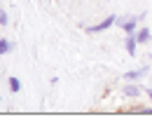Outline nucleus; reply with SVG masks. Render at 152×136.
<instances>
[{"label": "nucleus", "instance_id": "7", "mask_svg": "<svg viewBox=\"0 0 152 136\" xmlns=\"http://www.w3.org/2000/svg\"><path fill=\"white\" fill-rule=\"evenodd\" d=\"M12 49H14V45H12L10 40H7V38H0V57H2V54H10Z\"/></svg>", "mask_w": 152, "mask_h": 136}, {"label": "nucleus", "instance_id": "13", "mask_svg": "<svg viewBox=\"0 0 152 136\" xmlns=\"http://www.w3.org/2000/svg\"><path fill=\"white\" fill-rule=\"evenodd\" d=\"M91 2H94V0H91Z\"/></svg>", "mask_w": 152, "mask_h": 136}, {"label": "nucleus", "instance_id": "12", "mask_svg": "<svg viewBox=\"0 0 152 136\" xmlns=\"http://www.w3.org/2000/svg\"><path fill=\"white\" fill-rule=\"evenodd\" d=\"M0 101H2V99H0Z\"/></svg>", "mask_w": 152, "mask_h": 136}, {"label": "nucleus", "instance_id": "2", "mask_svg": "<svg viewBox=\"0 0 152 136\" xmlns=\"http://www.w3.org/2000/svg\"><path fill=\"white\" fill-rule=\"evenodd\" d=\"M115 24H117V17L110 14V17H105V19L101 21V24H96V26H87V33H103V31L113 28Z\"/></svg>", "mask_w": 152, "mask_h": 136}, {"label": "nucleus", "instance_id": "4", "mask_svg": "<svg viewBox=\"0 0 152 136\" xmlns=\"http://www.w3.org/2000/svg\"><path fill=\"white\" fill-rule=\"evenodd\" d=\"M133 35H136V40H138V45H148V42L152 40V31L148 28V26H140Z\"/></svg>", "mask_w": 152, "mask_h": 136}, {"label": "nucleus", "instance_id": "9", "mask_svg": "<svg viewBox=\"0 0 152 136\" xmlns=\"http://www.w3.org/2000/svg\"><path fill=\"white\" fill-rule=\"evenodd\" d=\"M7 82H10V89H12V92H19V89H21V80L19 78H14V75H12Z\"/></svg>", "mask_w": 152, "mask_h": 136}, {"label": "nucleus", "instance_id": "1", "mask_svg": "<svg viewBox=\"0 0 152 136\" xmlns=\"http://www.w3.org/2000/svg\"><path fill=\"white\" fill-rule=\"evenodd\" d=\"M145 14H138V17H117V26H122V31L126 33V35H131L136 33L140 26H138V21L143 19Z\"/></svg>", "mask_w": 152, "mask_h": 136}, {"label": "nucleus", "instance_id": "8", "mask_svg": "<svg viewBox=\"0 0 152 136\" xmlns=\"http://www.w3.org/2000/svg\"><path fill=\"white\" fill-rule=\"evenodd\" d=\"M131 113H140V115H152V108L150 106H133V108H129Z\"/></svg>", "mask_w": 152, "mask_h": 136}, {"label": "nucleus", "instance_id": "6", "mask_svg": "<svg viewBox=\"0 0 152 136\" xmlns=\"http://www.w3.org/2000/svg\"><path fill=\"white\" fill-rule=\"evenodd\" d=\"M124 45H126V54H129V57H136V45H138V40H136V35H126V42H124Z\"/></svg>", "mask_w": 152, "mask_h": 136}, {"label": "nucleus", "instance_id": "3", "mask_svg": "<svg viewBox=\"0 0 152 136\" xmlns=\"http://www.w3.org/2000/svg\"><path fill=\"white\" fill-rule=\"evenodd\" d=\"M122 94H124V99H138L140 96V87L133 85L131 80H126V85L122 87Z\"/></svg>", "mask_w": 152, "mask_h": 136}, {"label": "nucleus", "instance_id": "11", "mask_svg": "<svg viewBox=\"0 0 152 136\" xmlns=\"http://www.w3.org/2000/svg\"><path fill=\"white\" fill-rule=\"evenodd\" d=\"M148 96H150V101H152V89H148Z\"/></svg>", "mask_w": 152, "mask_h": 136}, {"label": "nucleus", "instance_id": "10", "mask_svg": "<svg viewBox=\"0 0 152 136\" xmlns=\"http://www.w3.org/2000/svg\"><path fill=\"white\" fill-rule=\"evenodd\" d=\"M10 24V17H7V12L5 10H0V26H7Z\"/></svg>", "mask_w": 152, "mask_h": 136}, {"label": "nucleus", "instance_id": "5", "mask_svg": "<svg viewBox=\"0 0 152 136\" xmlns=\"http://www.w3.org/2000/svg\"><path fill=\"white\" fill-rule=\"evenodd\" d=\"M148 73V66H140V68H136V71H129V73H124V80H140L143 75Z\"/></svg>", "mask_w": 152, "mask_h": 136}]
</instances>
